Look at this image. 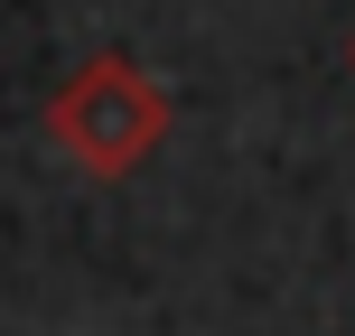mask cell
<instances>
[{
  "label": "cell",
  "instance_id": "6da1fadb",
  "mask_svg": "<svg viewBox=\"0 0 355 336\" xmlns=\"http://www.w3.org/2000/svg\"><path fill=\"white\" fill-rule=\"evenodd\" d=\"M47 141L66 150L85 177H103V187L131 177V168H150V150L168 141V94H159V75H150L141 56H122V47L85 56V66L47 94Z\"/></svg>",
  "mask_w": 355,
  "mask_h": 336
}]
</instances>
